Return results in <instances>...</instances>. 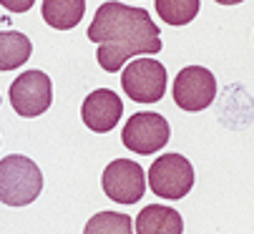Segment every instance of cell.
Listing matches in <instances>:
<instances>
[{
  "label": "cell",
  "instance_id": "obj_1",
  "mask_svg": "<svg viewBox=\"0 0 254 234\" xmlns=\"http://www.w3.org/2000/svg\"><path fill=\"white\" fill-rule=\"evenodd\" d=\"M88 41L98 46L96 61L106 73H116L133 56L161 53V30L143 8H131L116 0L103 3L91 25Z\"/></svg>",
  "mask_w": 254,
  "mask_h": 234
},
{
  "label": "cell",
  "instance_id": "obj_2",
  "mask_svg": "<svg viewBox=\"0 0 254 234\" xmlns=\"http://www.w3.org/2000/svg\"><path fill=\"white\" fill-rule=\"evenodd\" d=\"M43 174L33 159L10 154L0 159V202L8 207H28L41 197Z\"/></svg>",
  "mask_w": 254,
  "mask_h": 234
},
{
  "label": "cell",
  "instance_id": "obj_3",
  "mask_svg": "<svg viewBox=\"0 0 254 234\" xmlns=\"http://www.w3.org/2000/svg\"><path fill=\"white\" fill-rule=\"evenodd\" d=\"M149 186L161 199H184L194 186V166L181 154H161L149 169Z\"/></svg>",
  "mask_w": 254,
  "mask_h": 234
},
{
  "label": "cell",
  "instance_id": "obj_4",
  "mask_svg": "<svg viewBox=\"0 0 254 234\" xmlns=\"http://www.w3.org/2000/svg\"><path fill=\"white\" fill-rule=\"evenodd\" d=\"M121 86L136 103H156L166 93V68L156 58H133L121 71Z\"/></svg>",
  "mask_w": 254,
  "mask_h": 234
},
{
  "label": "cell",
  "instance_id": "obj_5",
  "mask_svg": "<svg viewBox=\"0 0 254 234\" xmlns=\"http://www.w3.org/2000/svg\"><path fill=\"white\" fill-rule=\"evenodd\" d=\"M171 129L169 121L161 113L154 111H143V113H133L126 121L124 131H121V141L128 151L138 154V156H151L159 154L166 144H169Z\"/></svg>",
  "mask_w": 254,
  "mask_h": 234
},
{
  "label": "cell",
  "instance_id": "obj_6",
  "mask_svg": "<svg viewBox=\"0 0 254 234\" xmlns=\"http://www.w3.org/2000/svg\"><path fill=\"white\" fill-rule=\"evenodd\" d=\"M103 194L116 204H136L146 191V171L133 159H114L101 174Z\"/></svg>",
  "mask_w": 254,
  "mask_h": 234
},
{
  "label": "cell",
  "instance_id": "obj_7",
  "mask_svg": "<svg viewBox=\"0 0 254 234\" xmlns=\"http://www.w3.org/2000/svg\"><path fill=\"white\" fill-rule=\"evenodd\" d=\"M53 83L43 71H25L10 83V106L20 119H35L51 108Z\"/></svg>",
  "mask_w": 254,
  "mask_h": 234
},
{
  "label": "cell",
  "instance_id": "obj_8",
  "mask_svg": "<svg viewBox=\"0 0 254 234\" xmlns=\"http://www.w3.org/2000/svg\"><path fill=\"white\" fill-rule=\"evenodd\" d=\"M216 98V78L209 68L187 66L174 78V101L181 111H204Z\"/></svg>",
  "mask_w": 254,
  "mask_h": 234
},
{
  "label": "cell",
  "instance_id": "obj_9",
  "mask_svg": "<svg viewBox=\"0 0 254 234\" xmlns=\"http://www.w3.org/2000/svg\"><path fill=\"white\" fill-rule=\"evenodd\" d=\"M121 116H124V103H121L119 93H114L111 88L91 91L81 103V119H83L86 129H91L96 134L114 131L121 121Z\"/></svg>",
  "mask_w": 254,
  "mask_h": 234
},
{
  "label": "cell",
  "instance_id": "obj_10",
  "mask_svg": "<svg viewBox=\"0 0 254 234\" xmlns=\"http://www.w3.org/2000/svg\"><path fill=\"white\" fill-rule=\"evenodd\" d=\"M136 232L138 234H181L184 232V219L174 207L149 204L136 217Z\"/></svg>",
  "mask_w": 254,
  "mask_h": 234
},
{
  "label": "cell",
  "instance_id": "obj_11",
  "mask_svg": "<svg viewBox=\"0 0 254 234\" xmlns=\"http://www.w3.org/2000/svg\"><path fill=\"white\" fill-rule=\"evenodd\" d=\"M43 20L56 30L76 28L86 13V0H43Z\"/></svg>",
  "mask_w": 254,
  "mask_h": 234
},
{
  "label": "cell",
  "instance_id": "obj_12",
  "mask_svg": "<svg viewBox=\"0 0 254 234\" xmlns=\"http://www.w3.org/2000/svg\"><path fill=\"white\" fill-rule=\"evenodd\" d=\"M33 53L30 38L18 30H0V71L20 68Z\"/></svg>",
  "mask_w": 254,
  "mask_h": 234
},
{
  "label": "cell",
  "instance_id": "obj_13",
  "mask_svg": "<svg viewBox=\"0 0 254 234\" xmlns=\"http://www.w3.org/2000/svg\"><path fill=\"white\" fill-rule=\"evenodd\" d=\"M83 234H133V222L121 212H98L86 222Z\"/></svg>",
  "mask_w": 254,
  "mask_h": 234
},
{
  "label": "cell",
  "instance_id": "obj_14",
  "mask_svg": "<svg viewBox=\"0 0 254 234\" xmlns=\"http://www.w3.org/2000/svg\"><path fill=\"white\" fill-rule=\"evenodd\" d=\"M156 13L166 25H189L199 15V0H156Z\"/></svg>",
  "mask_w": 254,
  "mask_h": 234
},
{
  "label": "cell",
  "instance_id": "obj_15",
  "mask_svg": "<svg viewBox=\"0 0 254 234\" xmlns=\"http://www.w3.org/2000/svg\"><path fill=\"white\" fill-rule=\"evenodd\" d=\"M0 5L10 13H28L35 5V0H0Z\"/></svg>",
  "mask_w": 254,
  "mask_h": 234
},
{
  "label": "cell",
  "instance_id": "obj_16",
  "mask_svg": "<svg viewBox=\"0 0 254 234\" xmlns=\"http://www.w3.org/2000/svg\"><path fill=\"white\" fill-rule=\"evenodd\" d=\"M214 3H219V5H239V3H244V0H214Z\"/></svg>",
  "mask_w": 254,
  "mask_h": 234
}]
</instances>
